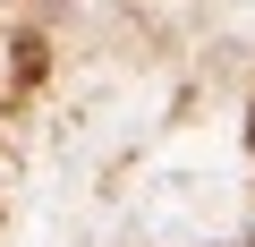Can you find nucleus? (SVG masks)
Returning a JSON list of instances; mask_svg holds the SVG:
<instances>
[{
	"label": "nucleus",
	"instance_id": "f257e3e1",
	"mask_svg": "<svg viewBox=\"0 0 255 247\" xmlns=\"http://www.w3.org/2000/svg\"><path fill=\"white\" fill-rule=\"evenodd\" d=\"M247 137H255V128H247Z\"/></svg>",
	"mask_w": 255,
	"mask_h": 247
}]
</instances>
